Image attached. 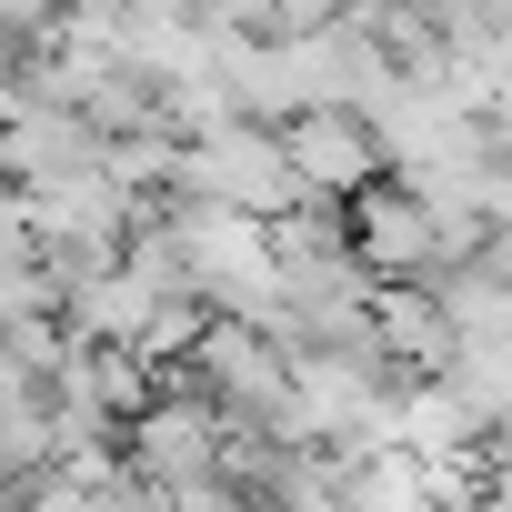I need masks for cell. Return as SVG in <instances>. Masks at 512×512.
<instances>
[{
	"label": "cell",
	"instance_id": "obj_1",
	"mask_svg": "<svg viewBox=\"0 0 512 512\" xmlns=\"http://www.w3.org/2000/svg\"><path fill=\"white\" fill-rule=\"evenodd\" d=\"M121 452H131V472L161 492V502H211L221 482H231V412L191 382V362H171L161 372V392L141 402V422L121 432Z\"/></svg>",
	"mask_w": 512,
	"mask_h": 512
},
{
	"label": "cell",
	"instance_id": "obj_9",
	"mask_svg": "<svg viewBox=\"0 0 512 512\" xmlns=\"http://www.w3.org/2000/svg\"><path fill=\"white\" fill-rule=\"evenodd\" d=\"M482 211H492V231H512V161L482 181Z\"/></svg>",
	"mask_w": 512,
	"mask_h": 512
},
{
	"label": "cell",
	"instance_id": "obj_2",
	"mask_svg": "<svg viewBox=\"0 0 512 512\" xmlns=\"http://www.w3.org/2000/svg\"><path fill=\"white\" fill-rule=\"evenodd\" d=\"M181 201H221V211H251V221H292L312 201V181L292 171V141L272 121H221L201 141H181V171H171Z\"/></svg>",
	"mask_w": 512,
	"mask_h": 512
},
{
	"label": "cell",
	"instance_id": "obj_4",
	"mask_svg": "<svg viewBox=\"0 0 512 512\" xmlns=\"http://www.w3.org/2000/svg\"><path fill=\"white\" fill-rule=\"evenodd\" d=\"M492 442V402L462 382V372H432V382H402V452L422 462H482ZM492 472V462H482Z\"/></svg>",
	"mask_w": 512,
	"mask_h": 512
},
{
	"label": "cell",
	"instance_id": "obj_8",
	"mask_svg": "<svg viewBox=\"0 0 512 512\" xmlns=\"http://www.w3.org/2000/svg\"><path fill=\"white\" fill-rule=\"evenodd\" d=\"M211 21H231V31H272V0H211Z\"/></svg>",
	"mask_w": 512,
	"mask_h": 512
},
{
	"label": "cell",
	"instance_id": "obj_10",
	"mask_svg": "<svg viewBox=\"0 0 512 512\" xmlns=\"http://www.w3.org/2000/svg\"><path fill=\"white\" fill-rule=\"evenodd\" d=\"M21 71H31V61H21V41H11V31H0V91H11Z\"/></svg>",
	"mask_w": 512,
	"mask_h": 512
},
{
	"label": "cell",
	"instance_id": "obj_6",
	"mask_svg": "<svg viewBox=\"0 0 512 512\" xmlns=\"http://www.w3.org/2000/svg\"><path fill=\"white\" fill-rule=\"evenodd\" d=\"M51 392L131 432V422H141V402L161 392V362H141L131 342H91V332H71V362H61V382H51Z\"/></svg>",
	"mask_w": 512,
	"mask_h": 512
},
{
	"label": "cell",
	"instance_id": "obj_7",
	"mask_svg": "<svg viewBox=\"0 0 512 512\" xmlns=\"http://www.w3.org/2000/svg\"><path fill=\"white\" fill-rule=\"evenodd\" d=\"M41 312H61V282H51V262H41V241H31L21 221H0V332H11V322H41Z\"/></svg>",
	"mask_w": 512,
	"mask_h": 512
},
{
	"label": "cell",
	"instance_id": "obj_5",
	"mask_svg": "<svg viewBox=\"0 0 512 512\" xmlns=\"http://www.w3.org/2000/svg\"><path fill=\"white\" fill-rule=\"evenodd\" d=\"M372 332H382V352H392V372H402V382H432V372H452V362H462V332H452V312H442V292H432V282H382Z\"/></svg>",
	"mask_w": 512,
	"mask_h": 512
},
{
	"label": "cell",
	"instance_id": "obj_3",
	"mask_svg": "<svg viewBox=\"0 0 512 512\" xmlns=\"http://www.w3.org/2000/svg\"><path fill=\"white\" fill-rule=\"evenodd\" d=\"M282 141H292V171L312 181V201H362L372 181H392V141H382V121L352 111V101H312V111H292Z\"/></svg>",
	"mask_w": 512,
	"mask_h": 512
}]
</instances>
